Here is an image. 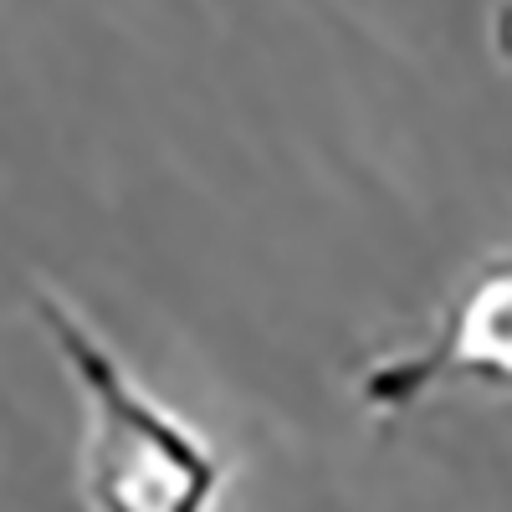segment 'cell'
Listing matches in <instances>:
<instances>
[{
  "instance_id": "3",
  "label": "cell",
  "mask_w": 512,
  "mask_h": 512,
  "mask_svg": "<svg viewBox=\"0 0 512 512\" xmlns=\"http://www.w3.org/2000/svg\"><path fill=\"white\" fill-rule=\"evenodd\" d=\"M492 47H497V57L512 67V0H502V11H497V21H492Z\"/></svg>"
},
{
  "instance_id": "2",
  "label": "cell",
  "mask_w": 512,
  "mask_h": 512,
  "mask_svg": "<svg viewBox=\"0 0 512 512\" xmlns=\"http://www.w3.org/2000/svg\"><path fill=\"white\" fill-rule=\"evenodd\" d=\"M446 390L512 395V251L461 277L425 344L379 359L359 379V400L374 415H405Z\"/></svg>"
},
{
  "instance_id": "1",
  "label": "cell",
  "mask_w": 512,
  "mask_h": 512,
  "mask_svg": "<svg viewBox=\"0 0 512 512\" xmlns=\"http://www.w3.org/2000/svg\"><path fill=\"white\" fill-rule=\"evenodd\" d=\"M36 323L77 384L88 431H82V497L93 512H216L231 466L159 405L128 374L113 349L82 323L62 297H36Z\"/></svg>"
}]
</instances>
